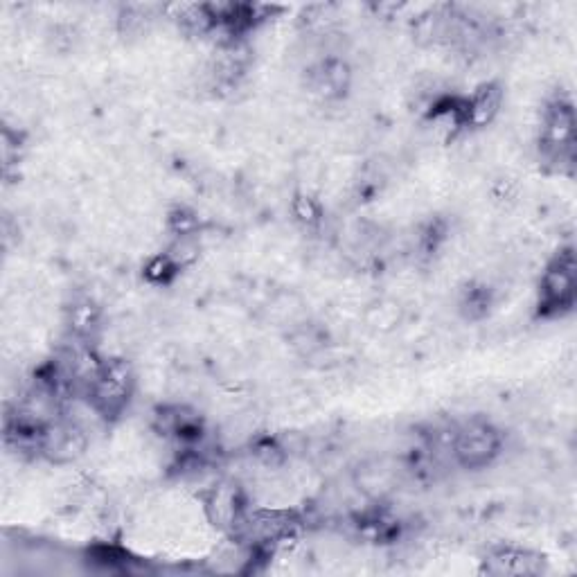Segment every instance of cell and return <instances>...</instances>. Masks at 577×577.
<instances>
[{
    "mask_svg": "<svg viewBox=\"0 0 577 577\" xmlns=\"http://www.w3.org/2000/svg\"><path fill=\"white\" fill-rule=\"evenodd\" d=\"M485 562L487 571L494 575H537L544 571V557L517 546L496 548Z\"/></svg>",
    "mask_w": 577,
    "mask_h": 577,
    "instance_id": "52a82bcc",
    "label": "cell"
},
{
    "mask_svg": "<svg viewBox=\"0 0 577 577\" xmlns=\"http://www.w3.org/2000/svg\"><path fill=\"white\" fill-rule=\"evenodd\" d=\"M86 447V431L77 422L64 420V417L50 422L39 438V454L57 465L73 463L79 456H84Z\"/></svg>",
    "mask_w": 577,
    "mask_h": 577,
    "instance_id": "5b68a950",
    "label": "cell"
},
{
    "mask_svg": "<svg viewBox=\"0 0 577 577\" xmlns=\"http://www.w3.org/2000/svg\"><path fill=\"white\" fill-rule=\"evenodd\" d=\"M179 271L181 269L172 262V257L163 253L149 260V264L145 266V278L152 284H170L176 275H179Z\"/></svg>",
    "mask_w": 577,
    "mask_h": 577,
    "instance_id": "8fae6325",
    "label": "cell"
},
{
    "mask_svg": "<svg viewBox=\"0 0 577 577\" xmlns=\"http://www.w3.org/2000/svg\"><path fill=\"white\" fill-rule=\"evenodd\" d=\"M402 318V309L395 303H379L368 312V323L377 330H390Z\"/></svg>",
    "mask_w": 577,
    "mask_h": 577,
    "instance_id": "7c38bea8",
    "label": "cell"
},
{
    "mask_svg": "<svg viewBox=\"0 0 577 577\" xmlns=\"http://www.w3.org/2000/svg\"><path fill=\"white\" fill-rule=\"evenodd\" d=\"M170 228L174 230L176 237H194L199 228V219L190 210L176 208L170 215Z\"/></svg>",
    "mask_w": 577,
    "mask_h": 577,
    "instance_id": "5bb4252c",
    "label": "cell"
},
{
    "mask_svg": "<svg viewBox=\"0 0 577 577\" xmlns=\"http://www.w3.org/2000/svg\"><path fill=\"white\" fill-rule=\"evenodd\" d=\"M503 93L499 84H483L476 93L465 100V124L467 127H485L501 109Z\"/></svg>",
    "mask_w": 577,
    "mask_h": 577,
    "instance_id": "ba28073f",
    "label": "cell"
},
{
    "mask_svg": "<svg viewBox=\"0 0 577 577\" xmlns=\"http://www.w3.org/2000/svg\"><path fill=\"white\" fill-rule=\"evenodd\" d=\"M393 478L395 474L390 472L388 467L384 465H368L363 472L359 474V487L363 492H368L372 496H381L384 492L390 490V485H393Z\"/></svg>",
    "mask_w": 577,
    "mask_h": 577,
    "instance_id": "30bf717a",
    "label": "cell"
},
{
    "mask_svg": "<svg viewBox=\"0 0 577 577\" xmlns=\"http://www.w3.org/2000/svg\"><path fill=\"white\" fill-rule=\"evenodd\" d=\"M133 388H136V375L131 363L124 359H102L84 393L97 415L104 420H115L127 411Z\"/></svg>",
    "mask_w": 577,
    "mask_h": 577,
    "instance_id": "7a4b0ae2",
    "label": "cell"
},
{
    "mask_svg": "<svg viewBox=\"0 0 577 577\" xmlns=\"http://www.w3.org/2000/svg\"><path fill=\"white\" fill-rule=\"evenodd\" d=\"M102 327V312L91 298H82L68 309V332L77 341H91Z\"/></svg>",
    "mask_w": 577,
    "mask_h": 577,
    "instance_id": "9c48e42d",
    "label": "cell"
},
{
    "mask_svg": "<svg viewBox=\"0 0 577 577\" xmlns=\"http://www.w3.org/2000/svg\"><path fill=\"white\" fill-rule=\"evenodd\" d=\"M577 298V262L573 248H562L546 264L539 280L537 314L541 318H562L573 312Z\"/></svg>",
    "mask_w": 577,
    "mask_h": 577,
    "instance_id": "3957f363",
    "label": "cell"
},
{
    "mask_svg": "<svg viewBox=\"0 0 577 577\" xmlns=\"http://www.w3.org/2000/svg\"><path fill=\"white\" fill-rule=\"evenodd\" d=\"M539 152L544 163L553 165L559 174L573 172L575 165V111L573 104L557 97L541 115Z\"/></svg>",
    "mask_w": 577,
    "mask_h": 577,
    "instance_id": "6da1fadb",
    "label": "cell"
},
{
    "mask_svg": "<svg viewBox=\"0 0 577 577\" xmlns=\"http://www.w3.org/2000/svg\"><path fill=\"white\" fill-rule=\"evenodd\" d=\"M294 215L300 224L312 228V226L321 224L323 212H321V206H318L316 199L307 197V194H298V197L294 199Z\"/></svg>",
    "mask_w": 577,
    "mask_h": 577,
    "instance_id": "4fadbf2b",
    "label": "cell"
},
{
    "mask_svg": "<svg viewBox=\"0 0 577 577\" xmlns=\"http://www.w3.org/2000/svg\"><path fill=\"white\" fill-rule=\"evenodd\" d=\"M350 88V68L345 61L327 57L309 70V91L321 100H339Z\"/></svg>",
    "mask_w": 577,
    "mask_h": 577,
    "instance_id": "8992f818",
    "label": "cell"
},
{
    "mask_svg": "<svg viewBox=\"0 0 577 577\" xmlns=\"http://www.w3.org/2000/svg\"><path fill=\"white\" fill-rule=\"evenodd\" d=\"M463 307H465L467 316H472V318L487 314V309H490V291L487 289H469L465 294Z\"/></svg>",
    "mask_w": 577,
    "mask_h": 577,
    "instance_id": "9a60e30c",
    "label": "cell"
},
{
    "mask_svg": "<svg viewBox=\"0 0 577 577\" xmlns=\"http://www.w3.org/2000/svg\"><path fill=\"white\" fill-rule=\"evenodd\" d=\"M503 436L492 422L472 420L460 426L454 438V456L460 467L485 469L499 458Z\"/></svg>",
    "mask_w": 577,
    "mask_h": 577,
    "instance_id": "277c9868",
    "label": "cell"
}]
</instances>
